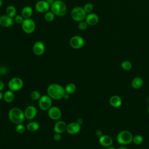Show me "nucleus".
<instances>
[{
    "label": "nucleus",
    "instance_id": "f257e3e1",
    "mask_svg": "<svg viewBox=\"0 0 149 149\" xmlns=\"http://www.w3.org/2000/svg\"><path fill=\"white\" fill-rule=\"evenodd\" d=\"M47 94L54 100H61L63 98L65 94V88L57 83L49 84L47 89Z\"/></svg>",
    "mask_w": 149,
    "mask_h": 149
},
{
    "label": "nucleus",
    "instance_id": "f03ea898",
    "mask_svg": "<svg viewBox=\"0 0 149 149\" xmlns=\"http://www.w3.org/2000/svg\"><path fill=\"white\" fill-rule=\"evenodd\" d=\"M8 117L11 122L16 125L22 123L26 118L24 112L18 107H13L10 109Z\"/></svg>",
    "mask_w": 149,
    "mask_h": 149
},
{
    "label": "nucleus",
    "instance_id": "7ed1b4c3",
    "mask_svg": "<svg viewBox=\"0 0 149 149\" xmlns=\"http://www.w3.org/2000/svg\"><path fill=\"white\" fill-rule=\"evenodd\" d=\"M50 9L55 16L61 17L65 15L67 11L66 4L64 2L61 0H55L51 5Z\"/></svg>",
    "mask_w": 149,
    "mask_h": 149
},
{
    "label": "nucleus",
    "instance_id": "20e7f679",
    "mask_svg": "<svg viewBox=\"0 0 149 149\" xmlns=\"http://www.w3.org/2000/svg\"><path fill=\"white\" fill-rule=\"evenodd\" d=\"M133 135L128 130H122L118 133L116 136V140L119 144L125 146L130 144L133 141Z\"/></svg>",
    "mask_w": 149,
    "mask_h": 149
},
{
    "label": "nucleus",
    "instance_id": "39448f33",
    "mask_svg": "<svg viewBox=\"0 0 149 149\" xmlns=\"http://www.w3.org/2000/svg\"><path fill=\"white\" fill-rule=\"evenodd\" d=\"M70 16L73 20L80 22L85 20L87 16V13L85 12L83 8L76 6L73 8V9L71 10Z\"/></svg>",
    "mask_w": 149,
    "mask_h": 149
},
{
    "label": "nucleus",
    "instance_id": "423d86ee",
    "mask_svg": "<svg viewBox=\"0 0 149 149\" xmlns=\"http://www.w3.org/2000/svg\"><path fill=\"white\" fill-rule=\"evenodd\" d=\"M52 104V98L47 94L41 95L38 100V106L42 111H48Z\"/></svg>",
    "mask_w": 149,
    "mask_h": 149
},
{
    "label": "nucleus",
    "instance_id": "0eeeda50",
    "mask_svg": "<svg viewBox=\"0 0 149 149\" xmlns=\"http://www.w3.org/2000/svg\"><path fill=\"white\" fill-rule=\"evenodd\" d=\"M23 86V81L22 79L18 77H14L10 79L8 82V87L12 91H17L20 90Z\"/></svg>",
    "mask_w": 149,
    "mask_h": 149
},
{
    "label": "nucleus",
    "instance_id": "6e6552de",
    "mask_svg": "<svg viewBox=\"0 0 149 149\" xmlns=\"http://www.w3.org/2000/svg\"><path fill=\"white\" fill-rule=\"evenodd\" d=\"M21 25L23 31L26 34H31L36 29V23L30 18L25 19Z\"/></svg>",
    "mask_w": 149,
    "mask_h": 149
},
{
    "label": "nucleus",
    "instance_id": "1a4fd4ad",
    "mask_svg": "<svg viewBox=\"0 0 149 149\" xmlns=\"http://www.w3.org/2000/svg\"><path fill=\"white\" fill-rule=\"evenodd\" d=\"M69 45L73 49H80L84 45V40L80 36H73L69 40Z\"/></svg>",
    "mask_w": 149,
    "mask_h": 149
},
{
    "label": "nucleus",
    "instance_id": "9d476101",
    "mask_svg": "<svg viewBox=\"0 0 149 149\" xmlns=\"http://www.w3.org/2000/svg\"><path fill=\"white\" fill-rule=\"evenodd\" d=\"M48 115L54 120H59L62 116V112L59 108L57 107H51L48 111Z\"/></svg>",
    "mask_w": 149,
    "mask_h": 149
},
{
    "label": "nucleus",
    "instance_id": "9b49d317",
    "mask_svg": "<svg viewBox=\"0 0 149 149\" xmlns=\"http://www.w3.org/2000/svg\"><path fill=\"white\" fill-rule=\"evenodd\" d=\"M51 5L45 0L38 1L35 5L36 10L39 13H46L49 11Z\"/></svg>",
    "mask_w": 149,
    "mask_h": 149
},
{
    "label": "nucleus",
    "instance_id": "f8f14e48",
    "mask_svg": "<svg viewBox=\"0 0 149 149\" xmlns=\"http://www.w3.org/2000/svg\"><path fill=\"white\" fill-rule=\"evenodd\" d=\"M45 50V45L41 41H36L33 46V53L37 56L42 55L44 53Z\"/></svg>",
    "mask_w": 149,
    "mask_h": 149
},
{
    "label": "nucleus",
    "instance_id": "ddd939ff",
    "mask_svg": "<svg viewBox=\"0 0 149 149\" xmlns=\"http://www.w3.org/2000/svg\"><path fill=\"white\" fill-rule=\"evenodd\" d=\"M81 130V125L76 122H73L67 125L66 132L69 134H76Z\"/></svg>",
    "mask_w": 149,
    "mask_h": 149
},
{
    "label": "nucleus",
    "instance_id": "4468645a",
    "mask_svg": "<svg viewBox=\"0 0 149 149\" xmlns=\"http://www.w3.org/2000/svg\"><path fill=\"white\" fill-rule=\"evenodd\" d=\"M25 118L27 119L31 120L34 119L37 114V109L33 105H29L27 107L24 111Z\"/></svg>",
    "mask_w": 149,
    "mask_h": 149
},
{
    "label": "nucleus",
    "instance_id": "2eb2a0df",
    "mask_svg": "<svg viewBox=\"0 0 149 149\" xmlns=\"http://www.w3.org/2000/svg\"><path fill=\"white\" fill-rule=\"evenodd\" d=\"M14 20L13 18L7 16L6 15L0 16V25L3 27H10L14 24Z\"/></svg>",
    "mask_w": 149,
    "mask_h": 149
},
{
    "label": "nucleus",
    "instance_id": "dca6fc26",
    "mask_svg": "<svg viewBox=\"0 0 149 149\" xmlns=\"http://www.w3.org/2000/svg\"><path fill=\"white\" fill-rule=\"evenodd\" d=\"M98 141L100 144L105 147L111 146L113 144L112 138L110 136L107 134H102L101 136H100Z\"/></svg>",
    "mask_w": 149,
    "mask_h": 149
},
{
    "label": "nucleus",
    "instance_id": "f3484780",
    "mask_svg": "<svg viewBox=\"0 0 149 149\" xmlns=\"http://www.w3.org/2000/svg\"><path fill=\"white\" fill-rule=\"evenodd\" d=\"M85 21L87 23L88 25L90 26H94L96 25L99 21V17L98 15L94 13H90L87 15Z\"/></svg>",
    "mask_w": 149,
    "mask_h": 149
},
{
    "label": "nucleus",
    "instance_id": "a211bd4d",
    "mask_svg": "<svg viewBox=\"0 0 149 149\" xmlns=\"http://www.w3.org/2000/svg\"><path fill=\"white\" fill-rule=\"evenodd\" d=\"M67 125L65 122L63 120H58L54 126V130L55 133H62L66 130Z\"/></svg>",
    "mask_w": 149,
    "mask_h": 149
},
{
    "label": "nucleus",
    "instance_id": "6ab92c4d",
    "mask_svg": "<svg viewBox=\"0 0 149 149\" xmlns=\"http://www.w3.org/2000/svg\"><path fill=\"white\" fill-rule=\"evenodd\" d=\"M109 102L111 106H112V107L119 108L122 104V100L119 95H114L110 97Z\"/></svg>",
    "mask_w": 149,
    "mask_h": 149
},
{
    "label": "nucleus",
    "instance_id": "aec40b11",
    "mask_svg": "<svg viewBox=\"0 0 149 149\" xmlns=\"http://www.w3.org/2000/svg\"><path fill=\"white\" fill-rule=\"evenodd\" d=\"M33 13V10L31 7L29 6H24L21 12L22 16L24 17V19H29L31 17Z\"/></svg>",
    "mask_w": 149,
    "mask_h": 149
},
{
    "label": "nucleus",
    "instance_id": "412c9836",
    "mask_svg": "<svg viewBox=\"0 0 149 149\" xmlns=\"http://www.w3.org/2000/svg\"><path fill=\"white\" fill-rule=\"evenodd\" d=\"M131 85L133 88L139 89L143 85V80L140 77H136L132 80Z\"/></svg>",
    "mask_w": 149,
    "mask_h": 149
},
{
    "label": "nucleus",
    "instance_id": "4be33fe9",
    "mask_svg": "<svg viewBox=\"0 0 149 149\" xmlns=\"http://www.w3.org/2000/svg\"><path fill=\"white\" fill-rule=\"evenodd\" d=\"M4 101L7 103H10L12 102L15 98V95L13 91H11L10 90L6 91L3 94V97Z\"/></svg>",
    "mask_w": 149,
    "mask_h": 149
},
{
    "label": "nucleus",
    "instance_id": "5701e85b",
    "mask_svg": "<svg viewBox=\"0 0 149 149\" xmlns=\"http://www.w3.org/2000/svg\"><path fill=\"white\" fill-rule=\"evenodd\" d=\"M26 128L30 132H36L39 129L40 125L37 122L32 121L27 125Z\"/></svg>",
    "mask_w": 149,
    "mask_h": 149
},
{
    "label": "nucleus",
    "instance_id": "b1692460",
    "mask_svg": "<svg viewBox=\"0 0 149 149\" xmlns=\"http://www.w3.org/2000/svg\"><path fill=\"white\" fill-rule=\"evenodd\" d=\"M64 88L65 93L69 95L74 93L76 90V86L73 83H68Z\"/></svg>",
    "mask_w": 149,
    "mask_h": 149
},
{
    "label": "nucleus",
    "instance_id": "393cba45",
    "mask_svg": "<svg viewBox=\"0 0 149 149\" xmlns=\"http://www.w3.org/2000/svg\"><path fill=\"white\" fill-rule=\"evenodd\" d=\"M6 15L12 18L16 15V8L13 5H9L5 10Z\"/></svg>",
    "mask_w": 149,
    "mask_h": 149
},
{
    "label": "nucleus",
    "instance_id": "a878e982",
    "mask_svg": "<svg viewBox=\"0 0 149 149\" xmlns=\"http://www.w3.org/2000/svg\"><path fill=\"white\" fill-rule=\"evenodd\" d=\"M121 68L125 70H130L132 68V63L129 61H124L120 64Z\"/></svg>",
    "mask_w": 149,
    "mask_h": 149
},
{
    "label": "nucleus",
    "instance_id": "bb28decb",
    "mask_svg": "<svg viewBox=\"0 0 149 149\" xmlns=\"http://www.w3.org/2000/svg\"><path fill=\"white\" fill-rule=\"evenodd\" d=\"M143 141H144V139L143 136L140 134H137L133 136L132 142L136 145H140L143 143Z\"/></svg>",
    "mask_w": 149,
    "mask_h": 149
},
{
    "label": "nucleus",
    "instance_id": "cd10ccee",
    "mask_svg": "<svg viewBox=\"0 0 149 149\" xmlns=\"http://www.w3.org/2000/svg\"><path fill=\"white\" fill-rule=\"evenodd\" d=\"M55 14L51 10V11H48L46 13H45L44 15V19L47 22H52L55 19Z\"/></svg>",
    "mask_w": 149,
    "mask_h": 149
},
{
    "label": "nucleus",
    "instance_id": "c85d7f7f",
    "mask_svg": "<svg viewBox=\"0 0 149 149\" xmlns=\"http://www.w3.org/2000/svg\"><path fill=\"white\" fill-rule=\"evenodd\" d=\"M41 97L40 93L37 90H33L30 93V97L33 100H38Z\"/></svg>",
    "mask_w": 149,
    "mask_h": 149
},
{
    "label": "nucleus",
    "instance_id": "c756f323",
    "mask_svg": "<svg viewBox=\"0 0 149 149\" xmlns=\"http://www.w3.org/2000/svg\"><path fill=\"white\" fill-rule=\"evenodd\" d=\"M26 130V127L22 123H19L16 125V131L19 134L23 133Z\"/></svg>",
    "mask_w": 149,
    "mask_h": 149
},
{
    "label": "nucleus",
    "instance_id": "7c9ffc66",
    "mask_svg": "<svg viewBox=\"0 0 149 149\" xmlns=\"http://www.w3.org/2000/svg\"><path fill=\"white\" fill-rule=\"evenodd\" d=\"M83 8L84 9L85 12L86 13H91V12L93 10V9H94L93 5L92 3H86Z\"/></svg>",
    "mask_w": 149,
    "mask_h": 149
},
{
    "label": "nucleus",
    "instance_id": "2f4dec72",
    "mask_svg": "<svg viewBox=\"0 0 149 149\" xmlns=\"http://www.w3.org/2000/svg\"><path fill=\"white\" fill-rule=\"evenodd\" d=\"M14 22L18 24H22V23L23 22L24 19V17L22 16V15H16L14 17H13Z\"/></svg>",
    "mask_w": 149,
    "mask_h": 149
},
{
    "label": "nucleus",
    "instance_id": "473e14b6",
    "mask_svg": "<svg viewBox=\"0 0 149 149\" xmlns=\"http://www.w3.org/2000/svg\"><path fill=\"white\" fill-rule=\"evenodd\" d=\"M78 28L80 30H85L87 28V26H88V24L87 23H86V21H81L78 24Z\"/></svg>",
    "mask_w": 149,
    "mask_h": 149
},
{
    "label": "nucleus",
    "instance_id": "72a5a7b5",
    "mask_svg": "<svg viewBox=\"0 0 149 149\" xmlns=\"http://www.w3.org/2000/svg\"><path fill=\"white\" fill-rule=\"evenodd\" d=\"M8 73V69L5 66L0 67V74L4 75Z\"/></svg>",
    "mask_w": 149,
    "mask_h": 149
},
{
    "label": "nucleus",
    "instance_id": "f704fd0d",
    "mask_svg": "<svg viewBox=\"0 0 149 149\" xmlns=\"http://www.w3.org/2000/svg\"><path fill=\"white\" fill-rule=\"evenodd\" d=\"M53 139H54V140L58 141L61 139V135L60 133H55V134L53 136Z\"/></svg>",
    "mask_w": 149,
    "mask_h": 149
},
{
    "label": "nucleus",
    "instance_id": "c9c22d12",
    "mask_svg": "<svg viewBox=\"0 0 149 149\" xmlns=\"http://www.w3.org/2000/svg\"><path fill=\"white\" fill-rule=\"evenodd\" d=\"M95 134H96V136H98V137H100V136H101L102 135V131L101 130H96V132H95Z\"/></svg>",
    "mask_w": 149,
    "mask_h": 149
},
{
    "label": "nucleus",
    "instance_id": "e433bc0d",
    "mask_svg": "<svg viewBox=\"0 0 149 149\" xmlns=\"http://www.w3.org/2000/svg\"><path fill=\"white\" fill-rule=\"evenodd\" d=\"M4 88H5V84H4V83L2 81L0 80V91H2L4 89Z\"/></svg>",
    "mask_w": 149,
    "mask_h": 149
},
{
    "label": "nucleus",
    "instance_id": "4c0bfd02",
    "mask_svg": "<svg viewBox=\"0 0 149 149\" xmlns=\"http://www.w3.org/2000/svg\"><path fill=\"white\" fill-rule=\"evenodd\" d=\"M76 122L78 123L79 124H80V125H81L83 124V119L82 118H78L76 120Z\"/></svg>",
    "mask_w": 149,
    "mask_h": 149
},
{
    "label": "nucleus",
    "instance_id": "58836bf2",
    "mask_svg": "<svg viewBox=\"0 0 149 149\" xmlns=\"http://www.w3.org/2000/svg\"><path fill=\"white\" fill-rule=\"evenodd\" d=\"M63 98L65 99V100H68V99H69V94H67V93H65V94L64 95Z\"/></svg>",
    "mask_w": 149,
    "mask_h": 149
},
{
    "label": "nucleus",
    "instance_id": "ea45409f",
    "mask_svg": "<svg viewBox=\"0 0 149 149\" xmlns=\"http://www.w3.org/2000/svg\"><path fill=\"white\" fill-rule=\"evenodd\" d=\"M45 1H46L51 5L55 0H45Z\"/></svg>",
    "mask_w": 149,
    "mask_h": 149
},
{
    "label": "nucleus",
    "instance_id": "a19ab883",
    "mask_svg": "<svg viewBox=\"0 0 149 149\" xmlns=\"http://www.w3.org/2000/svg\"><path fill=\"white\" fill-rule=\"evenodd\" d=\"M118 149H129V148H127L126 147L124 146H122L119 147Z\"/></svg>",
    "mask_w": 149,
    "mask_h": 149
},
{
    "label": "nucleus",
    "instance_id": "79ce46f5",
    "mask_svg": "<svg viewBox=\"0 0 149 149\" xmlns=\"http://www.w3.org/2000/svg\"><path fill=\"white\" fill-rule=\"evenodd\" d=\"M3 97V94L2 93V91H0V100H1Z\"/></svg>",
    "mask_w": 149,
    "mask_h": 149
},
{
    "label": "nucleus",
    "instance_id": "37998d69",
    "mask_svg": "<svg viewBox=\"0 0 149 149\" xmlns=\"http://www.w3.org/2000/svg\"><path fill=\"white\" fill-rule=\"evenodd\" d=\"M106 149H116V148L113 147H112V146H109V147H106Z\"/></svg>",
    "mask_w": 149,
    "mask_h": 149
},
{
    "label": "nucleus",
    "instance_id": "c03bdc74",
    "mask_svg": "<svg viewBox=\"0 0 149 149\" xmlns=\"http://www.w3.org/2000/svg\"><path fill=\"white\" fill-rule=\"evenodd\" d=\"M2 4H3V1H2V0H0V8L2 7Z\"/></svg>",
    "mask_w": 149,
    "mask_h": 149
},
{
    "label": "nucleus",
    "instance_id": "a18cd8bd",
    "mask_svg": "<svg viewBox=\"0 0 149 149\" xmlns=\"http://www.w3.org/2000/svg\"><path fill=\"white\" fill-rule=\"evenodd\" d=\"M147 112H148V113L149 114V105H148V107H147Z\"/></svg>",
    "mask_w": 149,
    "mask_h": 149
}]
</instances>
